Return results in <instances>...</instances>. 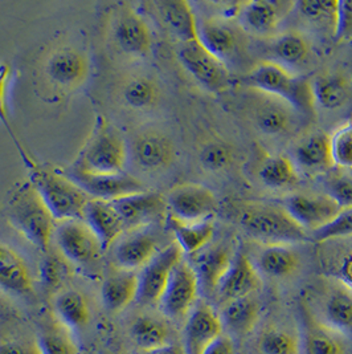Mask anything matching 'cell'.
<instances>
[{"mask_svg":"<svg viewBox=\"0 0 352 354\" xmlns=\"http://www.w3.org/2000/svg\"><path fill=\"white\" fill-rule=\"evenodd\" d=\"M134 162L146 171H159L175 158V149L168 137L157 131H144L131 145Z\"/></svg>","mask_w":352,"mask_h":354,"instance_id":"cell-17","label":"cell"},{"mask_svg":"<svg viewBox=\"0 0 352 354\" xmlns=\"http://www.w3.org/2000/svg\"><path fill=\"white\" fill-rule=\"evenodd\" d=\"M177 56L182 65L209 92L220 93L228 89L229 72L226 65L204 48L199 40L182 43Z\"/></svg>","mask_w":352,"mask_h":354,"instance_id":"cell-7","label":"cell"},{"mask_svg":"<svg viewBox=\"0 0 352 354\" xmlns=\"http://www.w3.org/2000/svg\"><path fill=\"white\" fill-rule=\"evenodd\" d=\"M327 195H330L340 209H352V171L342 170L333 174L326 182Z\"/></svg>","mask_w":352,"mask_h":354,"instance_id":"cell-44","label":"cell"},{"mask_svg":"<svg viewBox=\"0 0 352 354\" xmlns=\"http://www.w3.org/2000/svg\"><path fill=\"white\" fill-rule=\"evenodd\" d=\"M65 177L73 180L89 196L95 199L112 202L119 198H125L134 194L144 193L146 187L141 180L128 174H95L82 170L73 165L66 169Z\"/></svg>","mask_w":352,"mask_h":354,"instance_id":"cell-8","label":"cell"},{"mask_svg":"<svg viewBox=\"0 0 352 354\" xmlns=\"http://www.w3.org/2000/svg\"><path fill=\"white\" fill-rule=\"evenodd\" d=\"M240 225L251 236L268 244L306 242V230L284 207L272 205H249L241 209Z\"/></svg>","mask_w":352,"mask_h":354,"instance_id":"cell-3","label":"cell"},{"mask_svg":"<svg viewBox=\"0 0 352 354\" xmlns=\"http://www.w3.org/2000/svg\"><path fill=\"white\" fill-rule=\"evenodd\" d=\"M199 158L209 171H223L232 162V151L223 144L212 142L202 149Z\"/></svg>","mask_w":352,"mask_h":354,"instance_id":"cell-47","label":"cell"},{"mask_svg":"<svg viewBox=\"0 0 352 354\" xmlns=\"http://www.w3.org/2000/svg\"><path fill=\"white\" fill-rule=\"evenodd\" d=\"M335 36L339 40L352 37V1H340V14Z\"/></svg>","mask_w":352,"mask_h":354,"instance_id":"cell-49","label":"cell"},{"mask_svg":"<svg viewBox=\"0 0 352 354\" xmlns=\"http://www.w3.org/2000/svg\"><path fill=\"white\" fill-rule=\"evenodd\" d=\"M144 354H187L184 351V346L182 345H177V344H168V345H164L159 349H155V351H151V352H146Z\"/></svg>","mask_w":352,"mask_h":354,"instance_id":"cell-53","label":"cell"},{"mask_svg":"<svg viewBox=\"0 0 352 354\" xmlns=\"http://www.w3.org/2000/svg\"><path fill=\"white\" fill-rule=\"evenodd\" d=\"M65 266L56 258V257H48L44 260L41 267V277L48 288H56L64 281Z\"/></svg>","mask_w":352,"mask_h":354,"instance_id":"cell-48","label":"cell"},{"mask_svg":"<svg viewBox=\"0 0 352 354\" xmlns=\"http://www.w3.org/2000/svg\"><path fill=\"white\" fill-rule=\"evenodd\" d=\"M56 241L66 259L77 264H90L104 252L93 230L80 221H65L56 228Z\"/></svg>","mask_w":352,"mask_h":354,"instance_id":"cell-12","label":"cell"},{"mask_svg":"<svg viewBox=\"0 0 352 354\" xmlns=\"http://www.w3.org/2000/svg\"><path fill=\"white\" fill-rule=\"evenodd\" d=\"M130 333L135 346L144 353L171 344L170 326L163 320L153 316L138 317L133 322Z\"/></svg>","mask_w":352,"mask_h":354,"instance_id":"cell-31","label":"cell"},{"mask_svg":"<svg viewBox=\"0 0 352 354\" xmlns=\"http://www.w3.org/2000/svg\"><path fill=\"white\" fill-rule=\"evenodd\" d=\"M8 76H10V68H8V65H0V121H1V124L4 125V128L7 129V131L10 133L12 141L15 142L17 151L20 153L24 165H26L30 170H32L33 167H36L37 165L27 156V153L24 151L23 146L17 141V136H15V133H14V130H12V127H11V122H10L8 112H7V106H6V86H7Z\"/></svg>","mask_w":352,"mask_h":354,"instance_id":"cell-46","label":"cell"},{"mask_svg":"<svg viewBox=\"0 0 352 354\" xmlns=\"http://www.w3.org/2000/svg\"><path fill=\"white\" fill-rule=\"evenodd\" d=\"M126 161L125 141L112 130L99 128L75 165L88 173L122 174Z\"/></svg>","mask_w":352,"mask_h":354,"instance_id":"cell-5","label":"cell"},{"mask_svg":"<svg viewBox=\"0 0 352 354\" xmlns=\"http://www.w3.org/2000/svg\"><path fill=\"white\" fill-rule=\"evenodd\" d=\"M55 308L60 322L66 329H81L89 322L90 313L88 303L85 297L76 290L61 293L55 303Z\"/></svg>","mask_w":352,"mask_h":354,"instance_id":"cell-35","label":"cell"},{"mask_svg":"<svg viewBox=\"0 0 352 354\" xmlns=\"http://www.w3.org/2000/svg\"><path fill=\"white\" fill-rule=\"evenodd\" d=\"M7 214L12 225L43 252L55 234V216L32 182L19 185L10 195Z\"/></svg>","mask_w":352,"mask_h":354,"instance_id":"cell-1","label":"cell"},{"mask_svg":"<svg viewBox=\"0 0 352 354\" xmlns=\"http://www.w3.org/2000/svg\"><path fill=\"white\" fill-rule=\"evenodd\" d=\"M157 254V241L148 234H138L118 244L115 260L122 270L134 271L144 268Z\"/></svg>","mask_w":352,"mask_h":354,"instance_id":"cell-28","label":"cell"},{"mask_svg":"<svg viewBox=\"0 0 352 354\" xmlns=\"http://www.w3.org/2000/svg\"><path fill=\"white\" fill-rule=\"evenodd\" d=\"M89 64L86 57L77 49L65 48L56 50L47 62L46 72L49 80L61 88H76L88 76Z\"/></svg>","mask_w":352,"mask_h":354,"instance_id":"cell-18","label":"cell"},{"mask_svg":"<svg viewBox=\"0 0 352 354\" xmlns=\"http://www.w3.org/2000/svg\"><path fill=\"white\" fill-rule=\"evenodd\" d=\"M298 255L285 244H269L258 254L257 258L256 268L258 272L274 279L291 276L298 270Z\"/></svg>","mask_w":352,"mask_h":354,"instance_id":"cell-29","label":"cell"},{"mask_svg":"<svg viewBox=\"0 0 352 354\" xmlns=\"http://www.w3.org/2000/svg\"><path fill=\"white\" fill-rule=\"evenodd\" d=\"M331 154L335 166L352 171V121L340 127L333 134Z\"/></svg>","mask_w":352,"mask_h":354,"instance_id":"cell-43","label":"cell"},{"mask_svg":"<svg viewBox=\"0 0 352 354\" xmlns=\"http://www.w3.org/2000/svg\"><path fill=\"white\" fill-rule=\"evenodd\" d=\"M317 322L340 335L352 332V290L338 277L320 293L315 310H307Z\"/></svg>","mask_w":352,"mask_h":354,"instance_id":"cell-11","label":"cell"},{"mask_svg":"<svg viewBox=\"0 0 352 354\" xmlns=\"http://www.w3.org/2000/svg\"><path fill=\"white\" fill-rule=\"evenodd\" d=\"M309 44L304 36L298 33H285L280 36L273 44V53L275 57L289 65L304 63L309 56Z\"/></svg>","mask_w":352,"mask_h":354,"instance_id":"cell-40","label":"cell"},{"mask_svg":"<svg viewBox=\"0 0 352 354\" xmlns=\"http://www.w3.org/2000/svg\"><path fill=\"white\" fill-rule=\"evenodd\" d=\"M235 252L228 244H217L196 254L193 268L199 280V288L207 296H216L225 274L232 266Z\"/></svg>","mask_w":352,"mask_h":354,"instance_id":"cell-15","label":"cell"},{"mask_svg":"<svg viewBox=\"0 0 352 354\" xmlns=\"http://www.w3.org/2000/svg\"><path fill=\"white\" fill-rule=\"evenodd\" d=\"M0 354H41L39 342L26 344L21 341H6L0 344Z\"/></svg>","mask_w":352,"mask_h":354,"instance_id":"cell-50","label":"cell"},{"mask_svg":"<svg viewBox=\"0 0 352 354\" xmlns=\"http://www.w3.org/2000/svg\"><path fill=\"white\" fill-rule=\"evenodd\" d=\"M31 182L47 203L55 219H84L85 209L92 201L73 180L59 171H49L39 166L31 170Z\"/></svg>","mask_w":352,"mask_h":354,"instance_id":"cell-4","label":"cell"},{"mask_svg":"<svg viewBox=\"0 0 352 354\" xmlns=\"http://www.w3.org/2000/svg\"><path fill=\"white\" fill-rule=\"evenodd\" d=\"M0 290L23 297L33 293L32 276L27 263L4 244H0Z\"/></svg>","mask_w":352,"mask_h":354,"instance_id":"cell-21","label":"cell"},{"mask_svg":"<svg viewBox=\"0 0 352 354\" xmlns=\"http://www.w3.org/2000/svg\"><path fill=\"white\" fill-rule=\"evenodd\" d=\"M300 14L307 20L327 26L334 35L338 31L340 1L336 0H302L297 3Z\"/></svg>","mask_w":352,"mask_h":354,"instance_id":"cell-37","label":"cell"},{"mask_svg":"<svg viewBox=\"0 0 352 354\" xmlns=\"http://www.w3.org/2000/svg\"><path fill=\"white\" fill-rule=\"evenodd\" d=\"M39 346L41 354H79V348L64 325H50L43 329Z\"/></svg>","mask_w":352,"mask_h":354,"instance_id":"cell-41","label":"cell"},{"mask_svg":"<svg viewBox=\"0 0 352 354\" xmlns=\"http://www.w3.org/2000/svg\"><path fill=\"white\" fill-rule=\"evenodd\" d=\"M183 250L177 243L159 251L139 274V290L137 300L144 306L159 304L176 266L183 260Z\"/></svg>","mask_w":352,"mask_h":354,"instance_id":"cell-9","label":"cell"},{"mask_svg":"<svg viewBox=\"0 0 352 354\" xmlns=\"http://www.w3.org/2000/svg\"><path fill=\"white\" fill-rule=\"evenodd\" d=\"M352 235V209H342L329 225L313 232L315 242H326Z\"/></svg>","mask_w":352,"mask_h":354,"instance_id":"cell-45","label":"cell"},{"mask_svg":"<svg viewBox=\"0 0 352 354\" xmlns=\"http://www.w3.org/2000/svg\"><path fill=\"white\" fill-rule=\"evenodd\" d=\"M84 219L96 234L104 251L109 250L121 234L126 231L125 222L113 207L112 203L106 201L92 199L85 209Z\"/></svg>","mask_w":352,"mask_h":354,"instance_id":"cell-20","label":"cell"},{"mask_svg":"<svg viewBox=\"0 0 352 354\" xmlns=\"http://www.w3.org/2000/svg\"><path fill=\"white\" fill-rule=\"evenodd\" d=\"M260 349L264 354H298L300 341L285 329H268L260 339Z\"/></svg>","mask_w":352,"mask_h":354,"instance_id":"cell-42","label":"cell"},{"mask_svg":"<svg viewBox=\"0 0 352 354\" xmlns=\"http://www.w3.org/2000/svg\"><path fill=\"white\" fill-rule=\"evenodd\" d=\"M204 354H237L232 338L228 335H222L217 338Z\"/></svg>","mask_w":352,"mask_h":354,"instance_id":"cell-51","label":"cell"},{"mask_svg":"<svg viewBox=\"0 0 352 354\" xmlns=\"http://www.w3.org/2000/svg\"><path fill=\"white\" fill-rule=\"evenodd\" d=\"M261 306L255 296L231 300L222 306L219 313L223 328L236 337L251 335L260 320Z\"/></svg>","mask_w":352,"mask_h":354,"instance_id":"cell-22","label":"cell"},{"mask_svg":"<svg viewBox=\"0 0 352 354\" xmlns=\"http://www.w3.org/2000/svg\"><path fill=\"white\" fill-rule=\"evenodd\" d=\"M222 335L224 328L219 313L206 303L196 304L186 322L184 351L187 354H204Z\"/></svg>","mask_w":352,"mask_h":354,"instance_id":"cell-14","label":"cell"},{"mask_svg":"<svg viewBox=\"0 0 352 354\" xmlns=\"http://www.w3.org/2000/svg\"><path fill=\"white\" fill-rule=\"evenodd\" d=\"M199 292V280L193 266L182 260L176 266L160 299V309L166 317L174 322L188 319L196 306Z\"/></svg>","mask_w":352,"mask_h":354,"instance_id":"cell-6","label":"cell"},{"mask_svg":"<svg viewBox=\"0 0 352 354\" xmlns=\"http://www.w3.org/2000/svg\"><path fill=\"white\" fill-rule=\"evenodd\" d=\"M284 209L298 225L313 232L329 225L342 211L340 206L327 194L290 195L284 201Z\"/></svg>","mask_w":352,"mask_h":354,"instance_id":"cell-13","label":"cell"},{"mask_svg":"<svg viewBox=\"0 0 352 354\" xmlns=\"http://www.w3.org/2000/svg\"><path fill=\"white\" fill-rule=\"evenodd\" d=\"M166 23L182 43L197 40V21L190 3L184 0H167L158 3Z\"/></svg>","mask_w":352,"mask_h":354,"instance_id":"cell-30","label":"cell"},{"mask_svg":"<svg viewBox=\"0 0 352 354\" xmlns=\"http://www.w3.org/2000/svg\"><path fill=\"white\" fill-rule=\"evenodd\" d=\"M257 128L269 136H280L290 128V113L277 104L264 102L255 112Z\"/></svg>","mask_w":352,"mask_h":354,"instance_id":"cell-38","label":"cell"},{"mask_svg":"<svg viewBox=\"0 0 352 354\" xmlns=\"http://www.w3.org/2000/svg\"><path fill=\"white\" fill-rule=\"evenodd\" d=\"M295 160L306 171L320 173L334 166L331 154V137L324 133H313L295 147Z\"/></svg>","mask_w":352,"mask_h":354,"instance_id":"cell-25","label":"cell"},{"mask_svg":"<svg viewBox=\"0 0 352 354\" xmlns=\"http://www.w3.org/2000/svg\"><path fill=\"white\" fill-rule=\"evenodd\" d=\"M115 40L124 52L146 56L151 49V33L144 19L133 11H125L115 26Z\"/></svg>","mask_w":352,"mask_h":354,"instance_id":"cell-23","label":"cell"},{"mask_svg":"<svg viewBox=\"0 0 352 354\" xmlns=\"http://www.w3.org/2000/svg\"><path fill=\"white\" fill-rule=\"evenodd\" d=\"M170 225L175 232L176 243L180 245L183 252L188 255H196L204 250L215 234V225L211 221L200 223H183L170 216Z\"/></svg>","mask_w":352,"mask_h":354,"instance_id":"cell-33","label":"cell"},{"mask_svg":"<svg viewBox=\"0 0 352 354\" xmlns=\"http://www.w3.org/2000/svg\"><path fill=\"white\" fill-rule=\"evenodd\" d=\"M173 218L183 223L207 222L217 209L215 194L202 185L186 183L174 187L167 198Z\"/></svg>","mask_w":352,"mask_h":354,"instance_id":"cell-10","label":"cell"},{"mask_svg":"<svg viewBox=\"0 0 352 354\" xmlns=\"http://www.w3.org/2000/svg\"><path fill=\"white\" fill-rule=\"evenodd\" d=\"M197 40L204 48L224 63L236 46L233 32L215 19L197 23Z\"/></svg>","mask_w":352,"mask_h":354,"instance_id":"cell-32","label":"cell"},{"mask_svg":"<svg viewBox=\"0 0 352 354\" xmlns=\"http://www.w3.org/2000/svg\"><path fill=\"white\" fill-rule=\"evenodd\" d=\"M110 203L125 222L126 230L157 219L166 207L162 195L147 192L119 198Z\"/></svg>","mask_w":352,"mask_h":354,"instance_id":"cell-19","label":"cell"},{"mask_svg":"<svg viewBox=\"0 0 352 354\" xmlns=\"http://www.w3.org/2000/svg\"><path fill=\"white\" fill-rule=\"evenodd\" d=\"M261 287L262 280L256 266L245 254L239 252L235 255L232 266L225 274L215 297L223 306L231 300L255 296Z\"/></svg>","mask_w":352,"mask_h":354,"instance_id":"cell-16","label":"cell"},{"mask_svg":"<svg viewBox=\"0 0 352 354\" xmlns=\"http://www.w3.org/2000/svg\"><path fill=\"white\" fill-rule=\"evenodd\" d=\"M159 97L158 86L154 81L146 77H137L128 81L124 89V98L130 108L146 111L153 108Z\"/></svg>","mask_w":352,"mask_h":354,"instance_id":"cell-39","label":"cell"},{"mask_svg":"<svg viewBox=\"0 0 352 354\" xmlns=\"http://www.w3.org/2000/svg\"><path fill=\"white\" fill-rule=\"evenodd\" d=\"M139 274L122 270L110 274L102 286V301L112 312H119L138 297Z\"/></svg>","mask_w":352,"mask_h":354,"instance_id":"cell-26","label":"cell"},{"mask_svg":"<svg viewBox=\"0 0 352 354\" xmlns=\"http://www.w3.org/2000/svg\"><path fill=\"white\" fill-rule=\"evenodd\" d=\"M313 95L315 105L323 109L335 111L342 108L350 97V85L340 75H327L313 82Z\"/></svg>","mask_w":352,"mask_h":354,"instance_id":"cell-34","label":"cell"},{"mask_svg":"<svg viewBox=\"0 0 352 354\" xmlns=\"http://www.w3.org/2000/svg\"><path fill=\"white\" fill-rule=\"evenodd\" d=\"M239 20L249 32L256 35L273 32L280 23V6L268 0L242 3L239 10Z\"/></svg>","mask_w":352,"mask_h":354,"instance_id":"cell-27","label":"cell"},{"mask_svg":"<svg viewBox=\"0 0 352 354\" xmlns=\"http://www.w3.org/2000/svg\"><path fill=\"white\" fill-rule=\"evenodd\" d=\"M338 279L342 280L346 286H349L352 290V252L342 260Z\"/></svg>","mask_w":352,"mask_h":354,"instance_id":"cell-52","label":"cell"},{"mask_svg":"<svg viewBox=\"0 0 352 354\" xmlns=\"http://www.w3.org/2000/svg\"><path fill=\"white\" fill-rule=\"evenodd\" d=\"M260 178L273 189L294 186L300 179L294 163L285 156L268 157L260 169Z\"/></svg>","mask_w":352,"mask_h":354,"instance_id":"cell-36","label":"cell"},{"mask_svg":"<svg viewBox=\"0 0 352 354\" xmlns=\"http://www.w3.org/2000/svg\"><path fill=\"white\" fill-rule=\"evenodd\" d=\"M304 354H346L342 335L317 322L307 310L304 317Z\"/></svg>","mask_w":352,"mask_h":354,"instance_id":"cell-24","label":"cell"},{"mask_svg":"<svg viewBox=\"0 0 352 354\" xmlns=\"http://www.w3.org/2000/svg\"><path fill=\"white\" fill-rule=\"evenodd\" d=\"M246 81L257 91L277 97L300 112L311 114L315 108L313 82L294 76L277 63L265 62L257 65Z\"/></svg>","mask_w":352,"mask_h":354,"instance_id":"cell-2","label":"cell"}]
</instances>
